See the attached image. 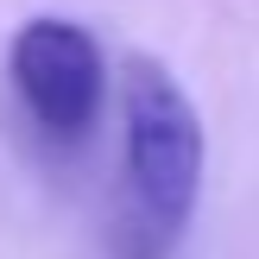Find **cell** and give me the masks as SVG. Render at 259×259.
<instances>
[{"mask_svg": "<svg viewBox=\"0 0 259 259\" xmlns=\"http://www.w3.org/2000/svg\"><path fill=\"white\" fill-rule=\"evenodd\" d=\"M120 177L139 259L171 253L202 196V120L158 57H126L120 70Z\"/></svg>", "mask_w": 259, "mask_h": 259, "instance_id": "1", "label": "cell"}, {"mask_svg": "<svg viewBox=\"0 0 259 259\" xmlns=\"http://www.w3.org/2000/svg\"><path fill=\"white\" fill-rule=\"evenodd\" d=\"M7 76L19 89V108L45 139H82L108 101V57L76 19H25L7 45Z\"/></svg>", "mask_w": 259, "mask_h": 259, "instance_id": "2", "label": "cell"}]
</instances>
